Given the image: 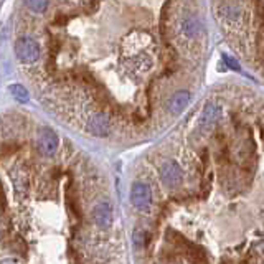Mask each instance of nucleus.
Here are the masks:
<instances>
[{
	"mask_svg": "<svg viewBox=\"0 0 264 264\" xmlns=\"http://www.w3.org/2000/svg\"><path fill=\"white\" fill-rule=\"evenodd\" d=\"M225 59H226V65H230L233 70H239V66L236 65V62L233 58H228V56H225Z\"/></svg>",
	"mask_w": 264,
	"mask_h": 264,
	"instance_id": "13",
	"label": "nucleus"
},
{
	"mask_svg": "<svg viewBox=\"0 0 264 264\" xmlns=\"http://www.w3.org/2000/svg\"><path fill=\"white\" fill-rule=\"evenodd\" d=\"M25 4L33 13H43L48 9V0H25Z\"/></svg>",
	"mask_w": 264,
	"mask_h": 264,
	"instance_id": "12",
	"label": "nucleus"
},
{
	"mask_svg": "<svg viewBox=\"0 0 264 264\" xmlns=\"http://www.w3.org/2000/svg\"><path fill=\"white\" fill-rule=\"evenodd\" d=\"M180 28H182V33L188 38H195L200 33V20L195 17H187L182 20L180 24Z\"/></svg>",
	"mask_w": 264,
	"mask_h": 264,
	"instance_id": "10",
	"label": "nucleus"
},
{
	"mask_svg": "<svg viewBox=\"0 0 264 264\" xmlns=\"http://www.w3.org/2000/svg\"><path fill=\"white\" fill-rule=\"evenodd\" d=\"M0 264H17V261H13V259H4Z\"/></svg>",
	"mask_w": 264,
	"mask_h": 264,
	"instance_id": "14",
	"label": "nucleus"
},
{
	"mask_svg": "<svg viewBox=\"0 0 264 264\" xmlns=\"http://www.w3.org/2000/svg\"><path fill=\"white\" fill-rule=\"evenodd\" d=\"M160 180L164 182V185L170 188L178 187L184 180V172L180 169V165L175 160H165L160 165Z\"/></svg>",
	"mask_w": 264,
	"mask_h": 264,
	"instance_id": "3",
	"label": "nucleus"
},
{
	"mask_svg": "<svg viewBox=\"0 0 264 264\" xmlns=\"http://www.w3.org/2000/svg\"><path fill=\"white\" fill-rule=\"evenodd\" d=\"M192 101V93L190 91H177L175 94L170 96V99L167 101V111L172 116H178L182 112L188 103Z\"/></svg>",
	"mask_w": 264,
	"mask_h": 264,
	"instance_id": "7",
	"label": "nucleus"
},
{
	"mask_svg": "<svg viewBox=\"0 0 264 264\" xmlns=\"http://www.w3.org/2000/svg\"><path fill=\"white\" fill-rule=\"evenodd\" d=\"M220 15L230 24H239L241 18H243V12H241L239 7L233 5V4H225L220 7Z\"/></svg>",
	"mask_w": 264,
	"mask_h": 264,
	"instance_id": "9",
	"label": "nucleus"
},
{
	"mask_svg": "<svg viewBox=\"0 0 264 264\" xmlns=\"http://www.w3.org/2000/svg\"><path fill=\"white\" fill-rule=\"evenodd\" d=\"M86 129L93 135H97V137H106L111 132V120L106 114H93L88 119Z\"/></svg>",
	"mask_w": 264,
	"mask_h": 264,
	"instance_id": "5",
	"label": "nucleus"
},
{
	"mask_svg": "<svg viewBox=\"0 0 264 264\" xmlns=\"http://www.w3.org/2000/svg\"><path fill=\"white\" fill-rule=\"evenodd\" d=\"M58 149V135L56 132L50 129V127H45L38 134V150L45 157H51L55 155Z\"/></svg>",
	"mask_w": 264,
	"mask_h": 264,
	"instance_id": "4",
	"label": "nucleus"
},
{
	"mask_svg": "<svg viewBox=\"0 0 264 264\" xmlns=\"http://www.w3.org/2000/svg\"><path fill=\"white\" fill-rule=\"evenodd\" d=\"M10 93H12V96L15 97V99H17L18 103H22V104L28 103V99H30L28 91L22 85H12L10 86Z\"/></svg>",
	"mask_w": 264,
	"mask_h": 264,
	"instance_id": "11",
	"label": "nucleus"
},
{
	"mask_svg": "<svg viewBox=\"0 0 264 264\" xmlns=\"http://www.w3.org/2000/svg\"><path fill=\"white\" fill-rule=\"evenodd\" d=\"M93 220L99 228L106 230L109 228L112 223V208L109 203L101 201L93 208Z\"/></svg>",
	"mask_w": 264,
	"mask_h": 264,
	"instance_id": "8",
	"label": "nucleus"
},
{
	"mask_svg": "<svg viewBox=\"0 0 264 264\" xmlns=\"http://www.w3.org/2000/svg\"><path fill=\"white\" fill-rule=\"evenodd\" d=\"M15 53L22 63H35L40 58V45L30 36H22L15 43Z\"/></svg>",
	"mask_w": 264,
	"mask_h": 264,
	"instance_id": "1",
	"label": "nucleus"
},
{
	"mask_svg": "<svg viewBox=\"0 0 264 264\" xmlns=\"http://www.w3.org/2000/svg\"><path fill=\"white\" fill-rule=\"evenodd\" d=\"M131 203L137 210L147 211L152 205V190H150V187L144 182H135L131 188Z\"/></svg>",
	"mask_w": 264,
	"mask_h": 264,
	"instance_id": "2",
	"label": "nucleus"
},
{
	"mask_svg": "<svg viewBox=\"0 0 264 264\" xmlns=\"http://www.w3.org/2000/svg\"><path fill=\"white\" fill-rule=\"evenodd\" d=\"M223 116V111H221V106L218 103H208L205 108H203V112H201V117H200V126L201 127H213L218 120L221 119Z\"/></svg>",
	"mask_w": 264,
	"mask_h": 264,
	"instance_id": "6",
	"label": "nucleus"
}]
</instances>
